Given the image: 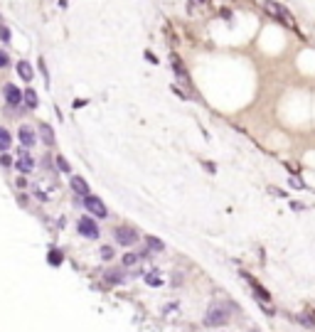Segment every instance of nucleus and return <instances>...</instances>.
<instances>
[{
    "instance_id": "nucleus-1",
    "label": "nucleus",
    "mask_w": 315,
    "mask_h": 332,
    "mask_svg": "<svg viewBox=\"0 0 315 332\" xmlns=\"http://www.w3.org/2000/svg\"><path fill=\"white\" fill-rule=\"evenodd\" d=\"M263 10L273 18V20H278V23H283L286 27H295V20H293V15L281 5V3H273V0H263Z\"/></svg>"
},
{
    "instance_id": "nucleus-2",
    "label": "nucleus",
    "mask_w": 315,
    "mask_h": 332,
    "mask_svg": "<svg viewBox=\"0 0 315 332\" xmlns=\"http://www.w3.org/2000/svg\"><path fill=\"white\" fill-rule=\"evenodd\" d=\"M84 207L89 209V214H91V217H99V219H106V217H108L106 204H104L96 195H86V197H84Z\"/></svg>"
},
{
    "instance_id": "nucleus-3",
    "label": "nucleus",
    "mask_w": 315,
    "mask_h": 332,
    "mask_svg": "<svg viewBox=\"0 0 315 332\" xmlns=\"http://www.w3.org/2000/svg\"><path fill=\"white\" fill-rule=\"evenodd\" d=\"M113 234H116V241H118L121 246H133V244H138V231H135L133 227L121 224V227L113 229Z\"/></svg>"
},
{
    "instance_id": "nucleus-4",
    "label": "nucleus",
    "mask_w": 315,
    "mask_h": 332,
    "mask_svg": "<svg viewBox=\"0 0 315 332\" xmlns=\"http://www.w3.org/2000/svg\"><path fill=\"white\" fill-rule=\"evenodd\" d=\"M227 320H229V312H227L222 305H212V307L207 310L205 325H210V327H219V325H227Z\"/></svg>"
},
{
    "instance_id": "nucleus-5",
    "label": "nucleus",
    "mask_w": 315,
    "mask_h": 332,
    "mask_svg": "<svg viewBox=\"0 0 315 332\" xmlns=\"http://www.w3.org/2000/svg\"><path fill=\"white\" fill-rule=\"evenodd\" d=\"M77 229H79V234H81L84 239H99V224H96L91 217H81V219L77 222Z\"/></svg>"
},
{
    "instance_id": "nucleus-6",
    "label": "nucleus",
    "mask_w": 315,
    "mask_h": 332,
    "mask_svg": "<svg viewBox=\"0 0 315 332\" xmlns=\"http://www.w3.org/2000/svg\"><path fill=\"white\" fill-rule=\"evenodd\" d=\"M15 165H18V170H20V173H25V175H27V173H32V168H35V157H32L27 150H23V153L18 155V162H15Z\"/></svg>"
},
{
    "instance_id": "nucleus-7",
    "label": "nucleus",
    "mask_w": 315,
    "mask_h": 332,
    "mask_svg": "<svg viewBox=\"0 0 315 332\" xmlns=\"http://www.w3.org/2000/svg\"><path fill=\"white\" fill-rule=\"evenodd\" d=\"M18 138H20L23 148H32V145L37 143V135H35V130H32L30 126H20V130H18Z\"/></svg>"
},
{
    "instance_id": "nucleus-8",
    "label": "nucleus",
    "mask_w": 315,
    "mask_h": 332,
    "mask_svg": "<svg viewBox=\"0 0 315 332\" xmlns=\"http://www.w3.org/2000/svg\"><path fill=\"white\" fill-rule=\"evenodd\" d=\"M3 94H5V101H8L10 106H18V103L23 101V91H20V89H18L15 84H5Z\"/></svg>"
},
{
    "instance_id": "nucleus-9",
    "label": "nucleus",
    "mask_w": 315,
    "mask_h": 332,
    "mask_svg": "<svg viewBox=\"0 0 315 332\" xmlns=\"http://www.w3.org/2000/svg\"><path fill=\"white\" fill-rule=\"evenodd\" d=\"M69 185H72V190L77 192V195H81V197H86V195H91L89 192V185H86V180L84 178H69Z\"/></svg>"
},
{
    "instance_id": "nucleus-10",
    "label": "nucleus",
    "mask_w": 315,
    "mask_h": 332,
    "mask_svg": "<svg viewBox=\"0 0 315 332\" xmlns=\"http://www.w3.org/2000/svg\"><path fill=\"white\" fill-rule=\"evenodd\" d=\"M18 74H20V79H25V81H32L35 79V69H32V64L30 62H18Z\"/></svg>"
},
{
    "instance_id": "nucleus-11",
    "label": "nucleus",
    "mask_w": 315,
    "mask_h": 332,
    "mask_svg": "<svg viewBox=\"0 0 315 332\" xmlns=\"http://www.w3.org/2000/svg\"><path fill=\"white\" fill-rule=\"evenodd\" d=\"M173 69H175V74H178L180 81H185V84L190 81V74H187V69L183 67V59H180L178 54H173Z\"/></svg>"
},
{
    "instance_id": "nucleus-12",
    "label": "nucleus",
    "mask_w": 315,
    "mask_h": 332,
    "mask_svg": "<svg viewBox=\"0 0 315 332\" xmlns=\"http://www.w3.org/2000/svg\"><path fill=\"white\" fill-rule=\"evenodd\" d=\"M40 135H42V143L45 145H52L54 143V130L50 123H40Z\"/></svg>"
},
{
    "instance_id": "nucleus-13",
    "label": "nucleus",
    "mask_w": 315,
    "mask_h": 332,
    "mask_svg": "<svg viewBox=\"0 0 315 332\" xmlns=\"http://www.w3.org/2000/svg\"><path fill=\"white\" fill-rule=\"evenodd\" d=\"M244 276H246V273H244ZM246 281L251 283V288H254V293H256V295H259V298H261L263 303H268V300H271V295H268V290H263V288H261V285H259V283H256V281H254L251 276H246Z\"/></svg>"
},
{
    "instance_id": "nucleus-14",
    "label": "nucleus",
    "mask_w": 315,
    "mask_h": 332,
    "mask_svg": "<svg viewBox=\"0 0 315 332\" xmlns=\"http://www.w3.org/2000/svg\"><path fill=\"white\" fill-rule=\"evenodd\" d=\"M138 261H140V256H138V254H133V251L123 254V258H121V263H123L126 268H133V266H138Z\"/></svg>"
},
{
    "instance_id": "nucleus-15",
    "label": "nucleus",
    "mask_w": 315,
    "mask_h": 332,
    "mask_svg": "<svg viewBox=\"0 0 315 332\" xmlns=\"http://www.w3.org/2000/svg\"><path fill=\"white\" fill-rule=\"evenodd\" d=\"M10 130L8 128H3V126H0V150H8L10 148Z\"/></svg>"
},
{
    "instance_id": "nucleus-16",
    "label": "nucleus",
    "mask_w": 315,
    "mask_h": 332,
    "mask_svg": "<svg viewBox=\"0 0 315 332\" xmlns=\"http://www.w3.org/2000/svg\"><path fill=\"white\" fill-rule=\"evenodd\" d=\"M145 244H148L150 251H163V249H165V244H163L160 239H155V236H145Z\"/></svg>"
},
{
    "instance_id": "nucleus-17",
    "label": "nucleus",
    "mask_w": 315,
    "mask_h": 332,
    "mask_svg": "<svg viewBox=\"0 0 315 332\" xmlns=\"http://www.w3.org/2000/svg\"><path fill=\"white\" fill-rule=\"evenodd\" d=\"M145 283L148 285H160L163 278H160V273H158V271H150V273H145Z\"/></svg>"
},
{
    "instance_id": "nucleus-18",
    "label": "nucleus",
    "mask_w": 315,
    "mask_h": 332,
    "mask_svg": "<svg viewBox=\"0 0 315 332\" xmlns=\"http://www.w3.org/2000/svg\"><path fill=\"white\" fill-rule=\"evenodd\" d=\"M23 99H25V103H27L30 108H35V106H37V94H35L32 89H27V91L23 94Z\"/></svg>"
},
{
    "instance_id": "nucleus-19",
    "label": "nucleus",
    "mask_w": 315,
    "mask_h": 332,
    "mask_svg": "<svg viewBox=\"0 0 315 332\" xmlns=\"http://www.w3.org/2000/svg\"><path fill=\"white\" fill-rule=\"evenodd\" d=\"M47 261H50L52 266H59V263L64 261V258H62V251H57V249H52V251H50V256H47Z\"/></svg>"
},
{
    "instance_id": "nucleus-20",
    "label": "nucleus",
    "mask_w": 315,
    "mask_h": 332,
    "mask_svg": "<svg viewBox=\"0 0 315 332\" xmlns=\"http://www.w3.org/2000/svg\"><path fill=\"white\" fill-rule=\"evenodd\" d=\"M106 281H108V283H123V273H118V271H108V273H106Z\"/></svg>"
},
{
    "instance_id": "nucleus-21",
    "label": "nucleus",
    "mask_w": 315,
    "mask_h": 332,
    "mask_svg": "<svg viewBox=\"0 0 315 332\" xmlns=\"http://www.w3.org/2000/svg\"><path fill=\"white\" fill-rule=\"evenodd\" d=\"M57 168H59L62 173H69V170H72V168H69V162H67L62 155H57Z\"/></svg>"
},
{
    "instance_id": "nucleus-22",
    "label": "nucleus",
    "mask_w": 315,
    "mask_h": 332,
    "mask_svg": "<svg viewBox=\"0 0 315 332\" xmlns=\"http://www.w3.org/2000/svg\"><path fill=\"white\" fill-rule=\"evenodd\" d=\"M101 258L104 261H111L113 258V249L111 246H101Z\"/></svg>"
},
{
    "instance_id": "nucleus-23",
    "label": "nucleus",
    "mask_w": 315,
    "mask_h": 332,
    "mask_svg": "<svg viewBox=\"0 0 315 332\" xmlns=\"http://www.w3.org/2000/svg\"><path fill=\"white\" fill-rule=\"evenodd\" d=\"M0 42H10V30L5 25H0Z\"/></svg>"
},
{
    "instance_id": "nucleus-24",
    "label": "nucleus",
    "mask_w": 315,
    "mask_h": 332,
    "mask_svg": "<svg viewBox=\"0 0 315 332\" xmlns=\"http://www.w3.org/2000/svg\"><path fill=\"white\" fill-rule=\"evenodd\" d=\"M8 64H10V54L0 50V69H3V67H8Z\"/></svg>"
},
{
    "instance_id": "nucleus-25",
    "label": "nucleus",
    "mask_w": 315,
    "mask_h": 332,
    "mask_svg": "<svg viewBox=\"0 0 315 332\" xmlns=\"http://www.w3.org/2000/svg\"><path fill=\"white\" fill-rule=\"evenodd\" d=\"M145 59H148L150 64H158V57H155V54H153L150 50H145Z\"/></svg>"
},
{
    "instance_id": "nucleus-26",
    "label": "nucleus",
    "mask_w": 315,
    "mask_h": 332,
    "mask_svg": "<svg viewBox=\"0 0 315 332\" xmlns=\"http://www.w3.org/2000/svg\"><path fill=\"white\" fill-rule=\"evenodd\" d=\"M0 162H3V165H10V155L3 153V155H0Z\"/></svg>"
},
{
    "instance_id": "nucleus-27",
    "label": "nucleus",
    "mask_w": 315,
    "mask_h": 332,
    "mask_svg": "<svg viewBox=\"0 0 315 332\" xmlns=\"http://www.w3.org/2000/svg\"><path fill=\"white\" fill-rule=\"evenodd\" d=\"M195 3H210V0H195Z\"/></svg>"
},
{
    "instance_id": "nucleus-28",
    "label": "nucleus",
    "mask_w": 315,
    "mask_h": 332,
    "mask_svg": "<svg viewBox=\"0 0 315 332\" xmlns=\"http://www.w3.org/2000/svg\"><path fill=\"white\" fill-rule=\"evenodd\" d=\"M313 320H315V312H313Z\"/></svg>"
}]
</instances>
